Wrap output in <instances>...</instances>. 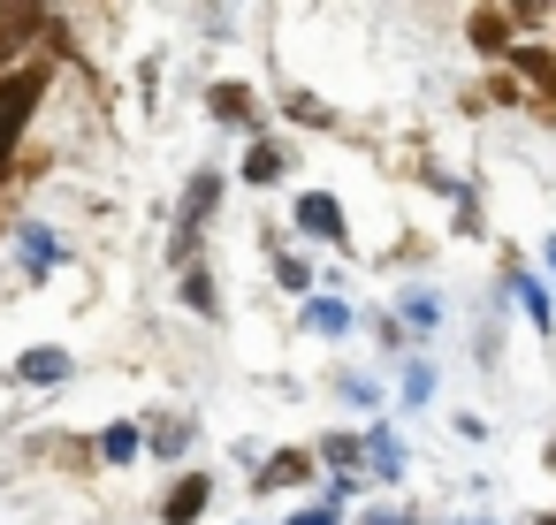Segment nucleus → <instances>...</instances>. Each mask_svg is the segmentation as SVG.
<instances>
[{
  "label": "nucleus",
  "mask_w": 556,
  "mask_h": 525,
  "mask_svg": "<svg viewBox=\"0 0 556 525\" xmlns=\"http://www.w3.org/2000/svg\"><path fill=\"white\" fill-rule=\"evenodd\" d=\"M184 305H191V312H214V290H206V274H199V267L184 274Z\"/></svg>",
  "instance_id": "obj_17"
},
{
  "label": "nucleus",
  "mask_w": 556,
  "mask_h": 525,
  "mask_svg": "<svg viewBox=\"0 0 556 525\" xmlns=\"http://www.w3.org/2000/svg\"><path fill=\"white\" fill-rule=\"evenodd\" d=\"M206 495H214V479H206V472H191V479H176V487H168L161 517H168V525H191V517L206 510Z\"/></svg>",
  "instance_id": "obj_2"
},
{
  "label": "nucleus",
  "mask_w": 556,
  "mask_h": 525,
  "mask_svg": "<svg viewBox=\"0 0 556 525\" xmlns=\"http://www.w3.org/2000/svg\"><path fill=\"white\" fill-rule=\"evenodd\" d=\"M404 396H412V404H427V396H434V373H427V366H412V373H404Z\"/></svg>",
  "instance_id": "obj_18"
},
{
  "label": "nucleus",
  "mask_w": 556,
  "mask_h": 525,
  "mask_svg": "<svg viewBox=\"0 0 556 525\" xmlns=\"http://www.w3.org/2000/svg\"><path fill=\"white\" fill-rule=\"evenodd\" d=\"M16 244H24V267H31V274H47V267H54V252H62V244H54V229H39V221H24V229H16Z\"/></svg>",
  "instance_id": "obj_5"
},
{
  "label": "nucleus",
  "mask_w": 556,
  "mask_h": 525,
  "mask_svg": "<svg viewBox=\"0 0 556 525\" xmlns=\"http://www.w3.org/2000/svg\"><path fill=\"white\" fill-rule=\"evenodd\" d=\"M305 320H313L320 335H343V328H351V305H343V297H313V305H305Z\"/></svg>",
  "instance_id": "obj_10"
},
{
  "label": "nucleus",
  "mask_w": 556,
  "mask_h": 525,
  "mask_svg": "<svg viewBox=\"0 0 556 525\" xmlns=\"http://www.w3.org/2000/svg\"><path fill=\"white\" fill-rule=\"evenodd\" d=\"M548 472H556V441H548Z\"/></svg>",
  "instance_id": "obj_22"
},
{
  "label": "nucleus",
  "mask_w": 556,
  "mask_h": 525,
  "mask_svg": "<svg viewBox=\"0 0 556 525\" xmlns=\"http://www.w3.org/2000/svg\"><path fill=\"white\" fill-rule=\"evenodd\" d=\"M518 297H526V312H533V328H556V312H548V297H541V282H526V274H518Z\"/></svg>",
  "instance_id": "obj_16"
},
{
  "label": "nucleus",
  "mask_w": 556,
  "mask_h": 525,
  "mask_svg": "<svg viewBox=\"0 0 556 525\" xmlns=\"http://www.w3.org/2000/svg\"><path fill=\"white\" fill-rule=\"evenodd\" d=\"M548 267H556V236H548Z\"/></svg>",
  "instance_id": "obj_23"
},
{
  "label": "nucleus",
  "mask_w": 556,
  "mask_h": 525,
  "mask_svg": "<svg viewBox=\"0 0 556 525\" xmlns=\"http://www.w3.org/2000/svg\"><path fill=\"white\" fill-rule=\"evenodd\" d=\"M541 525H556V517H541Z\"/></svg>",
  "instance_id": "obj_25"
},
{
  "label": "nucleus",
  "mask_w": 556,
  "mask_h": 525,
  "mask_svg": "<svg viewBox=\"0 0 556 525\" xmlns=\"http://www.w3.org/2000/svg\"><path fill=\"white\" fill-rule=\"evenodd\" d=\"M290 525H336V510H328V502H305V510H298Z\"/></svg>",
  "instance_id": "obj_20"
},
{
  "label": "nucleus",
  "mask_w": 556,
  "mask_h": 525,
  "mask_svg": "<svg viewBox=\"0 0 556 525\" xmlns=\"http://www.w3.org/2000/svg\"><path fill=\"white\" fill-rule=\"evenodd\" d=\"M244 176H252V183H275V176H282V153H275V145H252Z\"/></svg>",
  "instance_id": "obj_14"
},
{
  "label": "nucleus",
  "mask_w": 556,
  "mask_h": 525,
  "mask_svg": "<svg viewBox=\"0 0 556 525\" xmlns=\"http://www.w3.org/2000/svg\"><path fill=\"white\" fill-rule=\"evenodd\" d=\"M366 525H419V517H404V510H381V517H366Z\"/></svg>",
  "instance_id": "obj_21"
},
{
  "label": "nucleus",
  "mask_w": 556,
  "mask_h": 525,
  "mask_svg": "<svg viewBox=\"0 0 556 525\" xmlns=\"http://www.w3.org/2000/svg\"><path fill=\"white\" fill-rule=\"evenodd\" d=\"M510 62H518V69H526V77L556 100V54H548V47H510Z\"/></svg>",
  "instance_id": "obj_7"
},
{
  "label": "nucleus",
  "mask_w": 556,
  "mask_h": 525,
  "mask_svg": "<svg viewBox=\"0 0 556 525\" xmlns=\"http://www.w3.org/2000/svg\"><path fill=\"white\" fill-rule=\"evenodd\" d=\"M39 92H47V69H24V77H0V176H9V153H16V130L31 123V107H39Z\"/></svg>",
  "instance_id": "obj_1"
},
{
  "label": "nucleus",
  "mask_w": 556,
  "mask_h": 525,
  "mask_svg": "<svg viewBox=\"0 0 556 525\" xmlns=\"http://www.w3.org/2000/svg\"><path fill=\"white\" fill-rule=\"evenodd\" d=\"M16 373H24V381H62V373H70V350H31Z\"/></svg>",
  "instance_id": "obj_12"
},
{
  "label": "nucleus",
  "mask_w": 556,
  "mask_h": 525,
  "mask_svg": "<svg viewBox=\"0 0 556 525\" xmlns=\"http://www.w3.org/2000/svg\"><path fill=\"white\" fill-rule=\"evenodd\" d=\"M366 457H374V472H381V479H396V472H404V449H396V434H389V426H374V434H366Z\"/></svg>",
  "instance_id": "obj_9"
},
{
  "label": "nucleus",
  "mask_w": 556,
  "mask_h": 525,
  "mask_svg": "<svg viewBox=\"0 0 556 525\" xmlns=\"http://www.w3.org/2000/svg\"><path fill=\"white\" fill-rule=\"evenodd\" d=\"M298 479H313V457L305 449H282V457H267V472L252 487H298Z\"/></svg>",
  "instance_id": "obj_4"
},
{
  "label": "nucleus",
  "mask_w": 556,
  "mask_h": 525,
  "mask_svg": "<svg viewBox=\"0 0 556 525\" xmlns=\"http://www.w3.org/2000/svg\"><path fill=\"white\" fill-rule=\"evenodd\" d=\"M320 457H328V472H336V479H351V472H358V457H366V441H351V434H328V441H320Z\"/></svg>",
  "instance_id": "obj_8"
},
{
  "label": "nucleus",
  "mask_w": 556,
  "mask_h": 525,
  "mask_svg": "<svg viewBox=\"0 0 556 525\" xmlns=\"http://www.w3.org/2000/svg\"><path fill=\"white\" fill-rule=\"evenodd\" d=\"M457 525H480V517H457Z\"/></svg>",
  "instance_id": "obj_24"
},
{
  "label": "nucleus",
  "mask_w": 556,
  "mask_h": 525,
  "mask_svg": "<svg viewBox=\"0 0 556 525\" xmlns=\"http://www.w3.org/2000/svg\"><path fill=\"white\" fill-rule=\"evenodd\" d=\"M214 115H222V123H252V92H244V85H222V92H214Z\"/></svg>",
  "instance_id": "obj_13"
},
{
  "label": "nucleus",
  "mask_w": 556,
  "mask_h": 525,
  "mask_svg": "<svg viewBox=\"0 0 556 525\" xmlns=\"http://www.w3.org/2000/svg\"><path fill=\"white\" fill-rule=\"evenodd\" d=\"M298 229H305V236H343V206H336L328 191H305V199H298Z\"/></svg>",
  "instance_id": "obj_3"
},
{
  "label": "nucleus",
  "mask_w": 556,
  "mask_h": 525,
  "mask_svg": "<svg viewBox=\"0 0 556 525\" xmlns=\"http://www.w3.org/2000/svg\"><path fill=\"white\" fill-rule=\"evenodd\" d=\"M138 449H146V434H138V426H108V434H100V457H108V464H130Z\"/></svg>",
  "instance_id": "obj_11"
},
{
  "label": "nucleus",
  "mask_w": 556,
  "mask_h": 525,
  "mask_svg": "<svg viewBox=\"0 0 556 525\" xmlns=\"http://www.w3.org/2000/svg\"><path fill=\"white\" fill-rule=\"evenodd\" d=\"M214 191H222V183H214V176H199V183H191V214H214Z\"/></svg>",
  "instance_id": "obj_19"
},
{
  "label": "nucleus",
  "mask_w": 556,
  "mask_h": 525,
  "mask_svg": "<svg viewBox=\"0 0 556 525\" xmlns=\"http://www.w3.org/2000/svg\"><path fill=\"white\" fill-rule=\"evenodd\" d=\"M472 47H480V54H510V16L480 9V16H472Z\"/></svg>",
  "instance_id": "obj_6"
},
{
  "label": "nucleus",
  "mask_w": 556,
  "mask_h": 525,
  "mask_svg": "<svg viewBox=\"0 0 556 525\" xmlns=\"http://www.w3.org/2000/svg\"><path fill=\"white\" fill-rule=\"evenodd\" d=\"M404 320H412V328H434V320H442V305H434L427 290H404Z\"/></svg>",
  "instance_id": "obj_15"
}]
</instances>
